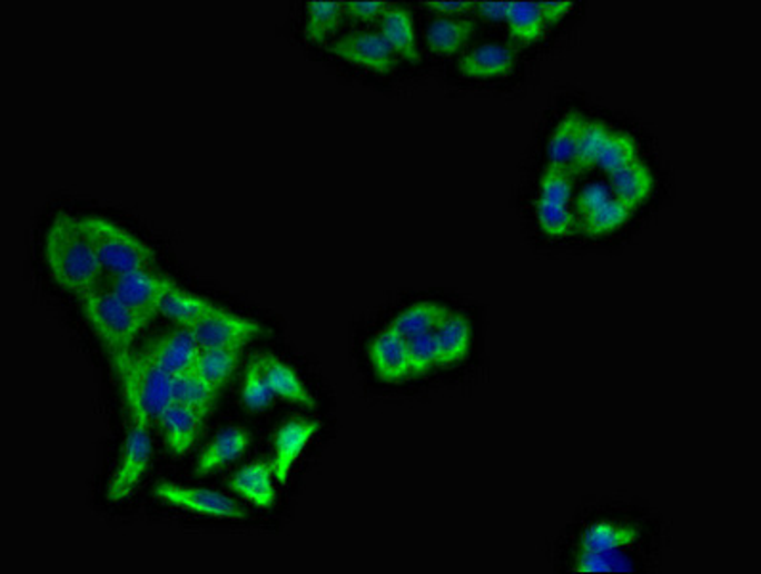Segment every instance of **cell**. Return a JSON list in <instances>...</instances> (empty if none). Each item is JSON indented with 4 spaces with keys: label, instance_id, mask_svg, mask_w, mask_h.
<instances>
[{
    "label": "cell",
    "instance_id": "cell-1",
    "mask_svg": "<svg viewBox=\"0 0 761 574\" xmlns=\"http://www.w3.org/2000/svg\"><path fill=\"white\" fill-rule=\"evenodd\" d=\"M45 260L48 273L77 297L100 286L103 268L85 236L81 219L68 211L56 212L45 236Z\"/></svg>",
    "mask_w": 761,
    "mask_h": 574
},
{
    "label": "cell",
    "instance_id": "cell-2",
    "mask_svg": "<svg viewBox=\"0 0 761 574\" xmlns=\"http://www.w3.org/2000/svg\"><path fill=\"white\" fill-rule=\"evenodd\" d=\"M121 377L122 397L130 417L159 422L175 403V376L154 363L144 350L130 355L127 363L117 364Z\"/></svg>",
    "mask_w": 761,
    "mask_h": 574
},
{
    "label": "cell",
    "instance_id": "cell-3",
    "mask_svg": "<svg viewBox=\"0 0 761 574\" xmlns=\"http://www.w3.org/2000/svg\"><path fill=\"white\" fill-rule=\"evenodd\" d=\"M82 313L87 316L96 335L100 337L103 347L108 349L113 364H122L132 355V343L150 321L144 320L132 308L109 294L103 287H96L89 294L81 295Z\"/></svg>",
    "mask_w": 761,
    "mask_h": 574
},
{
    "label": "cell",
    "instance_id": "cell-4",
    "mask_svg": "<svg viewBox=\"0 0 761 574\" xmlns=\"http://www.w3.org/2000/svg\"><path fill=\"white\" fill-rule=\"evenodd\" d=\"M81 226L90 246L95 247L103 274L156 270V251L127 228L102 217H82Z\"/></svg>",
    "mask_w": 761,
    "mask_h": 574
},
{
    "label": "cell",
    "instance_id": "cell-5",
    "mask_svg": "<svg viewBox=\"0 0 761 574\" xmlns=\"http://www.w3.org/2000/svg\"><path fill=\"white\" fill-rule=\"evenodd\" d=\"M151 456L154 446L150 441V424L140 417H130L121 456L106 486V499L109 504H121L137 493L146 473L150 472Z\"/></svg>",
    "mask_w": 761,
    "mask_h": 574
},
{
    "label": "cell",
    "instance_id": "cell-6",
    "mask_svg": "<svg viewBox=\"0 0 761 574\" xmlns=\"http://www.w3.org/2000/svg\"><path fill=\"white\" fill-rule=\"evenodd\" d=\"M154 496L165 506L177 507L180 512L199 515L205 519L231 521L239 523L249 515L238 502L228 498L225 494L215 493L209 488H198V486L178 485V483H157L154 488Z\"/></svg>",
    "mask_w": 761,
    "mask_h": 574
},
{
    "label": "cell",
    "instance_id": "cell-7",
    "mask_svg": "<svg viewBox=\"0 0 761 574\" xmlns=\"http://www.w3.org/2000/svg\"><path fill=\"white\" fill-rule=\"evenodd\" d=\"M177 284L156 273V270H135V273L106 274L103 289L119 297L127 307L132 308L144 320L150 321L159 315V303L170 287Z\"/></svg>",
    "mask_w": 761,
    "mask_h": 574
},
{
    "label": "cell",
    "instance_id": "cell-8",
    "mask_svg": "<svg viewBox=\"0 0 761 574\" xmlns=\"http://www.w3.org/2000/svg\"><path fill=\"white\" fill-rule=\"evenodd\" d=\"M201 349L241 350L249 343L273 334L263 321L236 315L230 308L190 328Z\"/></svg>",
    "mask_w": 761,
    "mask_h": 574
},
{
    "label": "cell",
    "instance_id": "cell-9",
    "mask_svg": "<svg viewBox=\"0 0 761 574\" xmlns=\"http://www.w3.org/2000/svg\"><path fill=\"white\" fill-rule=\"evenodd\" d=\"M327 52L337 60L388 76L398 68V56L379 31H356L335 39Z\"/></svg>",
    "mask_w": 761,
    "mask_h": 574
},
{
    "label": "cell",
    "instance_id": "cell-10",
    "mask_svg": "<svg viewBox=\"0 0 761 574\" xmlns=\"http://www.w3.org/2000/svg\"><path fill=\"white\" fill-rule=\"evenodd\" d=\"M322 424L316 419L293 417L279 425L274 435V478L279 486H286L291 475L293 467L299 462L300 454L306 446L313 443V438L320 433Z\"/></svg>",
    "mask_w": 761,
    "mask_h": 574
},
{
    "label": "cell",
    "instance_id": "cell-11",
    "mask_svg": "<svg viewBox=\"0 0 761 574\" xmlns=\"http://www.w3.org/2000/svg\"><path fill=\"white\" fill-rule=\"evenodd\" d=\"M142 350L154 363L167 369L170 376L178 377L194 372L199 353H201V345L190 329L178 328L165 331L164 335L151 339Z\"/></svg>",
    "mask_w": 761,
    "mask_h": 574
},
{
    "label": "cell",
    "instance_id": "cell-12",
    "mask_svg": "<svg viewBox=\"0 0 761 574\" xmlns=\"http://www.w3.org/2000/svg\"><path fill=\"white\" fill-rule=\"evenodd\" d=\"M369 360L379 382L396 385L409 379L408 342L393 329H383L369 345Z\"/></svg>",
    "mask_w": 761,
    "mask_h": 574
},
{
    "label": "cell",
    "instance_id": "cell-13",
    "mask_svg": "<svg viewBox=\"0 0 761 574\" xmlns=\"http://www.w3.org/2000/svg\"><path fill=\"white\" fill-rule=\"evenodd\" d=\"M225 310L226 307L218 305L217 301H211L204 295L191 294L180 286L170 287L159 303V315L177 324L178 328H194Z\"/></svg>",
    "mask_w": 761,
    "mask_h": 574
},
{
    "label": "cell",
    "instance_id": "cell-14",
    "mask_svg": "<svg viewBox=\"0 0 761 574\" xmlns=\"http://www.w3.org/2000/svg\"><path fill=\"white\" fill-rule=\"evenodd\" d=\"M205 412L194 410L184 404L172 403L157 424L164 429L165 445L175 456L194 451L204 429Z\"/></svg>",
    "mask_w": 761,
    "mask_h": 574
},
{
    "label": "cell",
    "instance_id": "cell-15",
    "mask_svg": "<svg viewBox=\"0 0 761 574\" xmlns=\"http://www.w3.org/2000/svg\"><path fill=\"white\" fill-rule=\"evenodd\" d=\"M251 443V433L244 427L223 429L199 454L194 472L198 477H209L241 458L245 452L249 451Z\"/></svg>",
    "mask_w": 761,
    "mask_h": 574
},
{
    "label": "cell",
    "instance_id": "cell-16",
    "mask_svg": "<svg viewBox=\"0 0 761 574\" xmlns=\"http://www.w3.org/2000/svg\"><path fill=\"white\" fill-rule=\"evenodd\" d=\"M255 360L259 364L263 376L270 385L274 397L281 398L286 403L297 404L303 408H316V398L289 364L274 355L255 356Z\"/></svg>",
    "mask_w": 761,
    "mask_h": 574
},
{
    "label": "cell",
    "instance_id": "cell-17",
    "mask_svg": "<svg viewBox=\"0 0 761 574\" xmlns=\"http://www.w3.org/2000/svg\"><path fill=\"white\" fill-rule=\"evenodd\" d=\"M274 481L276 478H274L273 465L266 462H253L231 475L228 488L231 493L238 494L239 498L249 502L251 506L270 509L278 498Z\"/></svg>",
    "mask_w": 761,
    "mask_h": 574
},
{
    "label": "cell",
    "instance_id": "cell-18",
    "mask_svg": "<svg viewBox=\"0 0 761 574\" xmlns=\"http://www.w3.org/2000/svg\"><path fill=\"white\" fill-rule=\"evenodd\" d=\"M457 69L463 77L476 79V81H490L502 79L513 73L515 69V55L503 44H481L470 55L463 56Z\"/></svg>",
    "mask_w": 761,
    "mask_h": 574
},
{
    "label": "cell",
    "instance_id": "cell-19",
    "mask_svg": "<svg viewBox=\"0 0 761 574\" xmlns=\"http://www.w3.org/2000/svg\"><path fill=\"white\" fill-rule=\"evenodd\" d=\"M379 33L395 50L396 56L409 63L422 62V52L415 39L414 16L408 8L391 4L387 12L379 20Z\"/></svg>",
    "mask_w": 761,
    "mask_h": 574
},
{
    "label": "cell",
    "instance_id": "cell-20",
    "mask_svg": "<svg viewBox=\"0 0 761 574\" xmlns=\"http://www.w3.org/2000/svg\"><path fill=\"white\" fill-rule=\"evenodd\" d=\"M436 347H438V368H454L462 364L471 353L473 329L467 316L449 313L435 331Z\"/></svg>",
    "mask_w": 761,
    "mask_h": 574
},
{
    "label": "cell",
    "instance_id": "cell-21",
    "mask_svg": "<svg viewBox=\"0 0 761 574\" xmlns=\"http://www.w3.org/2000/svg\"><path fill=\"white\" fill-rule=\"evenodd\" d=\"M587 119L579 111H569L559 121L547 144V167L571 175L579 151L580 135Z\"/></svg>",
    "mask_w": 761,
    "mask_h": 574
},
{
    "label": "cell",
    "instance_id": "cell-22",
    "mask_svg": "<svg viewBox=\"0 0 761 574\" xmlns=\"http://www.w3.org/2000/svg\"><path fill=\"white\" fill-rule=\"evenodd\" d=\"M653 171L641 159L625 165L620 171L611 175V194L614 198L624 201L625 206L638 209L646 199L653 196Z\"/></svg>",
    "mask_w": 761,
    "mask_h": 574
},
{
    "label": "cell",
    "instance_id": "cell-23",
    "mask_svg": "<svg viewBox=\"0 0 761 574\" xmlns=\"http://www.w3.org/2000/svg\"><path fill=\"white\" fill-rule=\"evenodd\" d=\"M476 34L475 20L470 18H436L431 21L425 39L431 52L438 56L457 55Z\"/></svg>",
    "mask_w": 761,
    "mask_h": 574
},
{
    "label": "cell",
    "instance_id": "cell-24",
    "mask_svg": "<svg viewBox=\"0 0 761 574\" xmlns=\"http://www.w3.org/2000/svg\"><path fill=\"white\" fill-rule=\"evenodd\" d=\"M449 316V310L435 301H419L412 307L402 310L395 320L391 321L388 329H393L402 339H414L419 335L435 334L441 328L442 321Z\"/></svg>",
    "mask_w": 761,
    "mask_h": 574
},
{
    "label": "cell",
    "instance_id": "cell-25",
    "mask_svg": "<svg viewBox=\"0 0 761 574\" xmlns=\"http://www.w3.org/2000/svg\"><path fill=\"white\" fill-rule=\"evenodd\" d=\"M505 26L510 29L511 39L521 47H531L542 41L547 26L537 2H507Z\"/></svg>",
    "mask_w": 761,
    "mask_h": 574
},
{
    "label": "cell",
    "instance_id": "cell-26",
    "mask_svg": "<svg viewBox=\"0 0 761 574\" xmlns=\"http://www.w3.org/2000/svg\"><path fill=\"white\" fill-rule=\"evenodd\" d=\"M635 536L638 533L633 528L609 523V521H599V523L587 526L582 533L580 546L584 552L612 554V552H622L624 547L632 546Z\"/></svg>",
    "mask_w": 761,
    "mask_h": 574
},
{
    "label": "cell",
    "instance_id": "cell-27",
    "mask_svg": "<svg viewBox=\"0 0 761 574\" xmlns=\"http://www.w3.org/2000/svg\"><path fill=\"white\" fill-rule=\"evenodd\" d=\"M345 18L343 2L313 0L306 4L305 39L310 44L326 42L340 28Z\"/></svg>",
    "mask_w": 761,
    "mask_h": 574
},
{
    "label": "cell",
    "instance_id": "cell-28",
    "mask_svg": "<svg viewBox=\"0 0 761 574\" xmlns=\"http://www.w3.org/2000/svg\"><path fill=\"white\" fill-rule=\"evenodd\" d=\"M239 364V350L201 349L194 372L218 390L230 382Z\"/></svg>",
    "mask_w": 761,
    "mask_h": 574
},
{
    "label": "cell",
    "instance_id": "cell-29",
    "mask_svg": "<svg viewBox=\"0 0 761 574\" xmlns=\"http://www.w3.org/2000/svg\"><path fill=\"white\" fill-rule=\"evenodd\" d=\"M218 389L196 372L175 377V403L209 414L217 400Z\"/></svg>",
    "mask_w": 761,
    "mask_h": 574
},
{
    "label": "cell",
    "instance_id": "cell-30",
    "mask_svg": "<svg viewBox=\"0 0 761 574\" xmlns=\"http://www.w3.org/2000/svg\"><path fill=\"white\" fill-rule=\"evenodd\" d=\"M635 209L625 206L624 201L611 198L605 206L592 212L590 217L582 219V232L592 236V238H601V236H609L620 230L622 226L627 225Z\"/></svg>",
    "mask_w": 761,
    "mask_h": 574
},
{
    "label": "cell",
    "instance_id": "cell-31",
    "mask_svg": "<svg viewBox=\"0 0 761 574\" xmlns=\"http://www.w3.org/2000/svg\"><path fill=\"white\" fill-rule=\"evenodd\" d=\"M638 150L640 148L632 135L624 130H611L603 144V150L599 154L597 167L612 175L625 165L633 164L638 159Z\"/></svg>",
    "mask_w": 761,
    "mask_h": 574
},
{
    "label": "cell",
    "instance_id": "cell-32",
    "mask_svg": "<svg viewBox=\"0 0 761 574\" xmlns=\"http://www.w3.org/2000/svg\"><path fill=\"white\" fill-rule=\"evenodd\" d=\"M609 132L611 130L603 121H595V119L585 121L571 175H584V172L592 171L593 167H597L599 154L603 150Z\"/></svg>",
    "mask_w": 761,
    "mask_h": 574
},
{
    "label": "cell",
    "instance_id": "cell-33",
    "mask_svg": "<svg viewBox=\"0 0 761 574\" xmlns=\"http://www.w3.org/2000/svg\"><path fill=\"white\" fill-rule=\"evenodd\" d=\"M536 220L545 236L559 239L571 236L576 215L566 204H555V201L537 198Z\"/></svg>",
    "mask_w": 761,
    "mask_h": 574
},
{
    "label": "cell",
    "instance_id": "cell-34",
    "mask_svg": "<svg viewBox=\"0 0 761 574\" xmlns=\"http://www.w3.org/2000/svg\"><path fill=\"white\" fill-rule=\"evenodd\" d=\"M239 397H241L245 408L251 412H265L274 403V398H276L255 358L245 368Z\"/></svg>",
    "mask_w": 761,
    "mask_h": 574
},
{
    "label": "cell",
    "instance_id": "cell-35",
    "mask_svg": "<svg viewBox=\"0 0 761 574\" xmlns=\"http://www.w3.org/2000/svg\"><path fill=\"white\" fill-rule=\"evenodd\" d=\"M409 376H427L431 369L438 368V347L435 334L419 335L408 339Z\"/></svg>",
    "mask_w": 761,
    "mask_h": 574
},
{
    "label": "cell",
    "instance_id": "cell-36",
    "mask_svg": "<svg viewBox=\"0 0 761 574\" xmlns=\"http://www.w3.org/2000/svg\"><path fill=\"white\" fill-rule=\"evenodd\" d=\"M574 571L579 573H624L633 571L632 561L625 557L622 552L612 554H595V552H584L574 561Z\"/></svg>",
    "mask_w": 761,
    "mask_h": 574
},
{
    "label": "cell",
    "instance_id": "cell-37",
    "mask_svg": "<svg viewBox=\"0 0 761 574\" xmlns=\"http://www.w3.org/2000/svg\"><path fill=\"white\" fill-rule=\"evenodd\" d=\"M537 198L569 206L572 199L571 175L553 169V167H545L544 175L540 178V196Z\"/></svg>",
    "mask_w": 761,
    "mask_h": 574
},
{
    "label": "cell",
    "instance_id": "cell-38",
    "mask_svg": "<svg viewBox=\"0 0 761 574\" xmlns=\"http://www.w3.org/2000/svg\"><path fill=\"white\" fill-rule=\"evenodd\" d=\"M611 188L603 182H592L580 191L579 198L574 201V215H580L582 219L590 217L611 199Z\"/></svg>",
    "mask_w": 761,
    "mask_h": 574
},
{
    "label": "cell",
    "instance_id": "cell-39",
    "mask_svg": "<svg viewBox=\"0 0 761 574\" xmlns=\"http://www.w3.org/2000/svg\"><path fill=\"white\" fill-rule=\"evenodd\" d=\"M345 4V16L353 18L356 21H364V23H372V21L381 20L383 14L391 8V2H381V0H369V2H343Z\"/></svg>",
    "mask_w": 761,
    "mask_h": 574
},
{
    "label": "cell",
    "instance_id": "cell-40",
    "mask_svg": "<svg viewBox=\"0 0 761 574\" xmlns=\"http://www.w3.org/2000/svg\"><path fill=\"white\" fill-rule=\"evenodd\" d=\"M423 8H428V10H435L436 14H441L442 18H463L465 14H471L475 12L476 2H471V0H436V2H422Z\"/></svg>",
    "mask_w": 761,
    "mask_h": 574
},
{
    "label": "cell",
    "instance_id": "cell-41",
    "mask_svg": "<svg viewBox=\"0 0 761 574\" xmlns=\"http://www.w3.org/2000/svg\"><path fill=\"white\" fill-rule=\"evenodd\" d=\"M537 4H540L547 28L557 26L559 21L571 14L574 8V2H537Z\"/></svg>",
    "mask_w": 761,
    "mask_h": 574
},
{
    "label": "cell",
    "instance_id": "cell-42",
    "mask_svg": "<svg viewBox=\"0 0 761 574\" xmlns=\"http://www.w3.org/2000/svg\"><path fill=\"white\" fill-rule=\"evenodd\" d=\"M476 16L483 20L505 21L507 14V2H476Z\"/></svg>",
    "mask_w": 761,
    "mask_h": 574
}]
</instances>
